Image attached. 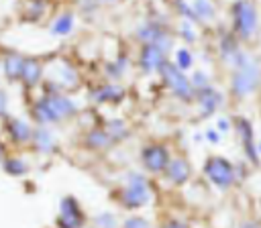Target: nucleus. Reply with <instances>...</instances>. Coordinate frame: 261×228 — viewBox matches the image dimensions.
<instances>
[{"mask_svg":"<svg viewBox=\"0 0 261 228\" xmlns=\"http://www.w3.org/2000/svg\"><path fill=\"white\" fill-rule=\"evenodd\" d=\"M161 228H186V224L184 222H179V220H171V222H167L165 226H161Z\"/></svg>","mask_w":261,"mask_h":228,"instance_id":"obj_35","label":"nucleus"},{"mask_svg":"<svg viewBox=\"0 0 261 228\" xmlns=\"http://www.w3.org/2000/svg\"><path fill=\"white\" fill-rule=\"evenodd\" d=\"M228 128H230V120L228 118H220L218 124H216V130L218 132H228Z\"/></svg>","mask_w":261,"mask_h":228,"instance_id":"obj_31","label":"nucleus"},{"mask_svg":"<svg viewBox=\"0 0 261 228\" xmlns=\"http://www.w3.org/2000/svg\"><path fill=\"white\" fill-rule=\"evenodd\" d=\"M141 161L147 171L161 173V171H165V167L169 163V151L163 145H149L141 151Z\"/></svg>","mask_w":261,"mask_h":228,"instance_id":"obj_13","label":"nucleus"},{"mask_svg":"<svg viewBox=\"0 0 261 228\" xmlns=\"http://www.w3.org/2000/svg\"><path fill=\"white\" fill-rule=\"evenodd\" d=\"M29 149L39 157H53L59 151L57 134L51 126H35Z\"/></svg>","mask_w":261,"mask_h":228,"instance_id":"obj_10","label":"nucleus"},{"mask_svg":"<svg viewBox=\"0 0 261 228\" xmlns=\"http://www.w3.org/2000/svg\"><path fill=\"white\" fill-rule=\"evenodd\" d=\"M237 128H239V134H241V140H243V149L247 153V157L257 163V147H255V140H253V128H251V122L247 118H237Z\"/></svg>","mask_w":261,"mask_h":228,"instance_id":"obj_19","label":"nucleus"},{"mask_svg":"<svg viewBox=\"0 0 261 228\" xmlns=\"http://www.w3.org/2000/svg\"><path fill=\"white\" fill-rule=\"evenodd\" d=\"M0 171L12 179H24L31 173V161L16 151H10L0 163Z\"/></svg>","mask_w":261,"mask_h":228,"instance_id":"obj_14","label":"nucleus"},{"mask_svg":"<svg viewBox=\"0 0 261 228\" xmlns=\"http://www.w3.org/2000/svg\"><path fill=\"white\" fill-rule=\"evenodd\" d=\"M206 138H208L210 142H218V140H220V134H218L216 128H208V130H206Z\"/></svg>","mask_w":261,"mask_h":228,"instance_id":"obj_33","label":"nucleus"},{"mask_svg":"<svg viewBox=\"0 0 261 228\" xmlns=\"http://www.w3.org/2000/svg\"><path fill=\"white\" fill-rule=\"evenodd\" d=\"M104 130H106V134L110 136L112 142H118V140H122V138L128 136V128H126L124 120H120V118H112V120H108L106 126H104Z\"/></svg>","mask_w":261,"mask_h":228,"instance_id":"obj_22","label":"nucleus"},{"mask_svg":"<svg viewBox=\"0 0 261 228\" xmlns=\"http://www.w3.org/2000/svg\"><path fill=\"white\" fill-rule=\"evenodd\" d=\"M77 102L63 92H47L41 90L29 102V120L35 126H57L71 120L77 114Z\"/></svg>","mask_w":261,"mask_h":228,"instance_id":"obj_1","label":"nucleus"},{"mask_svg":"<svg viewBox=\"0 0 261 228\" xmlns=\"http://www.w3.org/2000/svg\"><path fill=\"white\" fill-rule=\"evenodd\" d=\"M43 14H45V2L43 0H29L27 6H24L22 18L29 20V22H37V20L43 18Z\"/></svg>","mask_w":261,"mask_h":228,"instance_id":"obj_23","label":"nucleus"},{"mask_svg":"<svg viewBox=\"0 0 261 228\" xmlns=\"http://www.w3.org/2000/svg\"><path fill=\"white\" fill-rule=\"evenodd\" d=\"M190 173H192V169H190V163L186 159H169V163L165 167L167 179L171 183H175V185L186 183L190 179Z\"/></svg>","mask_w":261,"mask_h":228,"instance_id":"obj_18","label":"nucleus"},{"mask_svg":"<svg viewBox=\"0 0 261 228\" xmlns=\"http://www.w3.org/2000/svg\"><path fill=\"white\" fill-rule=\"evenodd\" d=\"M43 69H45V63L41 57L24 55V63H22V71H20V79H18L22 90H27L29 94L39 90L43 83Z\"/></svg>","mask_w":261,"mask_h":228,"instance_id":"obj_11","label":"nucleus"},{"mask_svg":"<svg viewBox=\"0 0 261 228\" xmlns=\"http://www.w3.org/2000/svg\"><path fill=\"white\" fill-rule=\"evenodd\" d=\"M8 153H10V147H8V142H6V140L0 136V163L4 161V157H6Z\"/></svg>","mask_w":261,"mask_h":228,"instance_id":"obj_32","label":"nucleus"},{"mask_svg":"<svg viewBox=\"0 0 261 228\" xmlns=\"http://www.w3.org/2000/svg\"><path fill=\"white\" fill-rule=\"evenodd\" d=\"M88 222V216L73 195H63L57 204V216H55V228H84Z\"/></svg>","mask_w":261,"mask_h":228,"instance_id":"obj_6","label":"nucleus"},{"mask_svg":"<svg viewBox=\"0 0 261 228\" xmlns=\"http://www.w3.org/2000/svg\"><path fill=\"white\" fill-rule=\"evenodd\" d=\"M234 31L241 39H251L257 31V10L249 0H237L232 6Z\"/></svg>","mask_w":261,"mask_h":228,"instance_id":"obj_8","label":"nucleus"},{"mask_svg":"<svg viewBox=\"0 0 261 228\" xmlns=\"http://www.w3.org/2000/svg\"><path fill=\"white\" fill-rule=\"evenodd\" d=\"M122 96H124V90L116 81L102 83L90 92V100L96 104H114V102H120Z\"/></svg>","mask_w":261,"mask_h":228,"instance_id":"obj_15","label":"nucleus"},{"mask_svg":"<svg viewBox=\"0 0 261 228\" xmlns=\"http://www.w3.org/2000/svg\"><path fill=\"white\" fill-rule=\"evenodd\" d=\"M234 67V73H232V94L239 96V98H245L249 94H253L259 86V79H261V71H259V65L257 61L251 59V55L239 51L230 63Z\"/></svg>","mask_w":261,"mask_h":228,"instance_id":"obj_3","label":"nucleus"},{"mask_svg":"<svg viewBox=\"0 0 261 228\" xmlns=\"http://www.w3.org/2000/svg\"><path fill=\"white\" fill-rule=\"evenodd\" d=\"M192 63H194V57H192V53H190L186 47L175 49V63H173V65H175L177 69H190Z\"/></svg>","mask_w":261,"mask_h":228,"instance_id":"obj_26","label":"nucleus"},{"mask_svg":"<svg viewBox=\"0 0 261 228\" xmlns=\"http://www.w3.org/2000/svg\"><path fill=\"white\" fill-rule=\"evenodd\" d=\"M122 228H151V224L141 216H130L122 222Z\"/></svg>","mask_w":261,"mask_h":228,"instance_id":"obj_29","label":"nucleus"},{"mask_svg":"<svg viewBox=\"0 0 261 228\" xmlns=\"http://www.w3.org/2000/svg\"><path fill=\"white\" fill-rule=\"evenodd\" d=\"M22 63H24V53H20L16 49L0 51V75L8 83H18L20 71H22Z\"/></svg>","mask_w":261,"mask_h":228,"instance_id":"obj_12","label":"nucleus"},{"mask_svg":"<svg viewBox=\"0 0 261 228\" xmlns=\"http://www.w3.org/2000/svg\"><path fill=\"white\" fill-rule=\"evenodd\" d=\"M257 153L261 155V140H259V145H257Z\"/></svg>","mask_w":261,"mask_h":228,"instance_id":"obj_36","label":"nucleus"},{"mask_svg":"<svg viewBox=\"0 0 261 228\" xmlns=\"http://www.w3.org/2000/svg\"><path fill=\"white\" fill-rule=\"evenodd\" d=\"M124 69H126V59H124V57H120L118 61H114V63H110V65L106 67V73H108V77L118 79V77L124 73Z\"/></svg>","mask_w":261,"mask_h":228,"instance_id":"obj_27","label":"nucleus"},{"mask_svg":"<svg viewBox=\"0 0 261 228\" xmlns=\"http://www.w3.org/2000/svg\"><path fill=\"white\" fill-rule=\"evenodd\" d=\"M149 202H151V189H149L145 175L137 171L126 173V185L120 191V204L126 210H137V208L147 206Z\"/></svg>","mask_w":261,"mask_h":228,"instance_id":"obj_5","label":"nucleus"},{"mask_svg":"<svg viewBox=\"0 0 261 228\" xmlns=\"http://www.w3.org/2000/svg\"><path fill=\"white\" fill-rule=\"evenodd\" d=\"M159 73H161V77L165 79V86L177 96V98H181V100H192V96H194V88H192V81H188V77L181 73V69H177L173 63H163L161 65V69H159Z\"/></svg>","mask_w":261,"mask_h":228,"instance_id":"obj_9","label":"nucleus"},{"mask_svg":"<svg viewBox=\"0 0 261 228\" xmlns=\"http://www.w3.org/2000/svg\"><path fill=\"white\" fill-rule=\"evenodd\" d=\"M0 126H2V138L8 142L10 149H29L35 124L27 116L8 114L6 118L0 120Z\"/></svg>","mask_w":261,"mask_h":228,"instance_id":"obj_4","label":"nucleus"},{"mask_svg":"<svg viewBox=\"0 0 261 228\" xmlns=\"http://www.w3.org/2000/svg\"><path fill=\"white\" fill-rule=\"evenodd\" d=\"M141 69L147 71V73H153V71H159L161 65L165 63L163 59V51L155 45H145L143 51H141Z\"/></svg>","mask_w":261,"mask_h":228,"instance_id":"obj_16","label":"nucleus"},{"mask_svg":"<svg viewBox=\"0 0 261 228\" xmlns=\"http://www.w3.org/2000/svg\"><path fill=\"white\" fill-rule=\"evenodd\" d=\"M192 12H194L196 18H202V20L214 18V6L208 0H194L192 2Z\"/></svg>","mask_w":261,"mask_h":228,"instance_id":"obj_24","label":"nucleus"},{"mask_svg":"<svg viewBox=\"0 0 261 228\" xmlns=\"http://www.w3.org/2000/svg\"><path fill=\"white\" fill-rule=\"evenodd\" d=\"M92 222H94L92 224L94 228H118V220L112 212H100V214L94 216Z\"/></svg>","mask_w":261,"mask_h":228,"instance_id":"obj_25","label":"nucleus"},{"mask_svg":"<svg viewBox=\"0 0 261 228\" xmlns=\"http://www.w3.org/2000/svg\"><path fill=\"white\" fill-rule=\"evenodd\" d=\"M204 175L212 185L220 189H228L237 179L234 165L224 157H208L204 163Z\"/></svg>","mask_w":261,"mask_h":228,"instance_id":"obj_7","label":"nucleus"},{"mask_svg":"<svg viewBox=\"0 0 261 228\" xmlns=\"http://www.w3.org/2000/svg\"><path fill=\"white\" fill-rule=\"evenodd\" d=\"M10 114V94L4 86H0V120Z\"/></svg>","mask_w":261,"mask_h":228,"instance_id":"obj_28","label":"nucleus"},{"mask_svg":"<svg viewBox=\"0 0 261 228\" xmlns=\"http://www.w3.org/2000/svg\"><path fill=\"white\" fill-rule=\"evenodd\" d=\"M84 228H94V226H84Z\"/></svg>","mask_w":261,"mask_h":228,"instance_id":"obj_38","label":"nucleus"},{"mask_svg":"<svg viewBox=\"0 0 261 228\" xmlns=\"http://www.w3.org/2000/svg\"><path fill=\"white\" fill-rule=\"evenodd\" d=\"M220 104H222V96H220L216 90H212L210 86H208V88H204V90H200L198 106H200L202 116H210V114H214V112H216V108H218Z\"/></svg>","mask_w":261,"mask_h":228,"instance_id":"obj_20","label":"nucleus"},{"mask_svg":"<svg viewBox=\"0 0 261 228\" xmlns=\"http://www.w3.org/2000/svg\"><path fill=\"white\" fill-rule=\"evenodd\" d=\"M43 63H45V69H43L41 90L67 94V92H71V90H75L80 86V71L67 59L53 57V59L43 61Z\"/></svg>","mask_w":261,"mask_h":228,"instance_id":"obj_2","label":"nucleus"},{"mask_svg":"<svg viewBox=\"0 0 261 228\" xmlns=\"http://www.w3.org/2000/svg\"><path fill=\"white\" fill-rule=\"evenodd\" d=\"M84 145H86L88 149H92V151H106V149L112 145V140H110V136L106 134L104 128H92V130L86 132Z\"/></svg>","mask_w":261,"mask_h":228,"instance_id":"obj_21","label":"nucleus"},{"mask_svg":"<svg viewBox=\"0 0 261 228\" xmlns=\"http://www.w3.org/2000/svg\"><path fill=\"white\" fill-rule=\"evenodd\" d=\"M181 31H184V37L188 39V41H194L196 37L192 35V28H190V22H181Z\"/></svg>","mask_w":261,"mask_h":228,"instance_id":"obj_34","label":"nucleus"},{"mask_svg":"<svg viewBox=\"0 0 261 228\" xmlns=\"http://www.w3.org/2000/svg\"><path fill=\"white\" fill-rule=\"evenodd\" d=\"M192 88H196V90H204V88H208V75H206L204 71H196L194 81H192Z\"/></svg>","mask_w":261,"mask_h":228,"instance_id":"obj_30","label":"nucleus"},{"mask_svg":"<svg viewBox=\"0 0 261 228\" xmlns=\"http://www.w3.org/2000/svg\"><path fill=\"white\" fill-rule=\"evenodd\" d=\"M73 28H75V16L71 12H61L51 20L49 35L57 37V39H63V37H69L73 33Z\"/></svg>","mask_w":261,"mask_h":228,"instance_id":"obj_17","label":"nucleus"},{"mask_svg":"<svg viewBox=\"0 0 261 228\" xmlns=\"http://www.w3.org/2000/svg\"><path fill=\"white\" fill-rule=\"evenodd\" d=\"M104 2H114V0H104Z\"/></svg>","mask_w":261,"mask_h":228,"instance_id":"obj_37","label":"nucleus"}]
</instances>
